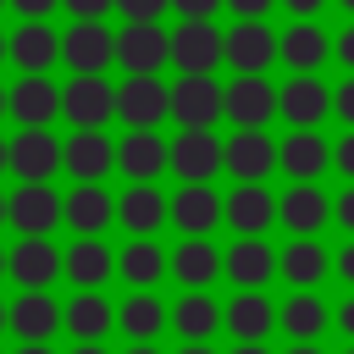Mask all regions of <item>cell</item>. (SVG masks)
I'll return each instance as SVG.
<instances>
[{
  "label": "cell",
  "mask_w": 354,
  "mask_h": 354,
  "mask_svg": "<svg viewBox=\"0 0 354 354\" xmlns=\"http://www.w3.org/2000/svg\"><path fill=\"white\" fill-rule=\"evenodd\" d=\"M227 116V83L216 72H177L171 83V122L177 127H216Z\"/></svg>",
  "instance_id": "6da1fadb"
},
{
  "label": "cell",
  "mask_w": 354,
  "mask_h": 354,
  "mask_svg": "<svg viewBox=\"0 0 354 354\" xmlns=\"http://www.w3.org/2000/svg\"><path fill=\"white\" fill-rule=\"evenodd\" d=\"M166 116H171V83H160V72H127L116 83V122L160 127Z\"/></svg>",
  "instance_id": "7a4b0ae2"
},
{
  "label": "cell",
  "mask_w": 354,
  "mask_h": 354,
  "mask_svg": "<svg viewBox=\"0 0 354 354\" xmlns=\"http://www.w3.org/2000/svg\"><path fill=\"white\" fill-rule=\"evenodd\" d=\"M61 116L72 127H105L116 116V88L105 72H72L61 83Z\"/></svg>",
  "instance_id": "3957f363"
},
{
  "label": "cell",
  "mask_w": 354,
  "mask_h": 354,
  "mask_svg": "<svg viewBox=\"0 0 354 354\" xmlns=\"http://www.w3.org/2000/svg\"><path fill=\"white\" fill-rule=\"evenodd\" d=\"M171 171L177 183H210L216 171H227V138H216V127H177Z\"/></svg>",
  "instance_id": "277c9868"
},
{
  "label": "cell",
  "mask_w": 354,
  "mask_h": 354,
  "mask_svg": "<svg viewBox=\"0 0 354 354\" xmlns=\"http://www.w3.org/2000/svg\"><path fill=\"white\" fill-rule=\"evenodd\" d=\"M277 116L288 127H321L332 116V88L321 83V72H288L277 83Z\"/></svg>",
  "instance_id": "5b68a950"
},
{
  "label": "cell",
  "mask_w": 354,
  "mask_h": 354,
  "mask_svg": "<svg viewBox=\"0 0 354 354\" xmlns=\"http://www.w3.org/2000/svg\"><path fill=\"white\" fill-rule=\"evenodd\" d=\"M116 171L127 183H155L160 171H171V138H160L155 127H127L116 138Z\"/></svg>",
  "instance_id": "8992f818"
},
{
  "label": "cell",
  "mask_w": 354,
  "mask_h": 354,
  "mask_svg": "<svg viewBox=\"0 0 354 354\" xmlns=\"http://www.w3.org/2000/svg\"><path fill=\"white\" fill-rule=\"evenodd\" d=\"M221 44H227V33H221L216 22L183 17V22L171 28V66H177V72H216V66H221Z\"/></svg>",
  "instance_id": "52a82bcc"
},
{
  "label": "cell",
  "mask_w": 354,
  "mask_h": 354,
  "mask_svg": "<svg viewBox=\"0 0 354 354\" xmlns=\"http://www.w3.org/2000/svg\"><path fill=\"white\" fill-rule=\"evenodd\" d=\"M111 166H116L111 133L105 127H72V138L61 144V171L72 183H100V177H111Z\"/></svg>",
  "instance_id": "ba28073f"
},
{
  "label": "cell",
  "mask_w": 354,
  "mask_h": 354,
  "mask_svg": "<svg viewBox=\"0 0 354 354\" xmlns=\"http://www.w3.org/2000/svg\"><path fill=\"white\" fill-rule=\"evenodd\" d=\"M227 221V194H216L210 183H183L171 194V227L183 238H210Z\"/></svg>",
  "instance_id": "9c48e42d"
},
{
  "label": "cell",
  "mask_w": 354,
  "mask_h": 354,
  "mask_svg": "<svg viewBox=\"0 0 354 354\" xmlns=\"http://www.w3.org/2000/svg\"><path fill=\"white\" fill-rule=\"evenodd\" d=\"M277 171H288V183H315L332 171V144L321 127H288V138H277Z\"/></svg>",
  "instance_id": "30bf717a"
},
{
  "label": "cell",
  "mask_w": 354,
  "mask_h": 354,
  "mask_svg": "<svg viewBox=\"0 0 354 354\" xmlns=\"http://www.w3.org/2000/svg\"><path fill=\"white\" fill-rule=\"evenodd\" d=\"M221 332L232 343H266L277 332V304L266 299V288H238L221 310Z\"/></svg>",
  "instance_id": "8fae6325"
},
{
  "label": "cell",
  "mask_w": 354,
  "mask_h": 354,
  "mask_svg": "<svg viewBox=\"0 0 354 354\" xmlns=\"http://www.w3.org/2000/svg\"><path fill=\"white\" fill-rule=\"evenodd\" d=\"M61 116V83L50 72H17L11 83V122L17 127H50Z\"/></svg>",
  "instance_id": "7c38bea8"
},
{
  "label": "cell",
  "mask_w": 354,
  "mask_h": 354,
  "mask_svg": "<svg viewBox=\"0 0 354 354\" xmlns=\"http://www.w3.org/2000/svg\"><path fill=\"white\" fill-rule=\"evenodd\" d=\"M277 116V83L266 72H232L227 83V122L232 127H266Z\"/></svg>",
  "instance_id": "4fadbf2b"
},
{
  "label": "cell",
  "mask_w": 354,
  "mask_h": 354,
  "mask_svg": "<svg viewBox=\"0 0 354 354\" xmlns=\"http://www.w3.org/2000/svg\"><path fill=\"white\" fill-rule=\"evenodd\" d=\"M116 66H127V72H160V66H171V33L160 22H127L116 33Z\"/></svg>",
  "instance_id": "5bb4252c"
},
{
  "label": "cell",
  "mask_w": 354,
  "mask_h": 354,
  "mask_svg": "<svg viewBox=\"0 0 354 354\" xmlns=\"http://www.w3.org/2000/svg\"><path fill=\"white\" fill-rule=\"evenodd\" d=\"M11 171H17V183H50L61 171V138L50 127H17V138H11Z\"/></svg>",
  "instance_id": "9a60e30c"
},
{
  "label": "cell",
  "mask_w": 354,
  "mask_h": 354,
  "mask_svg": "<svg viewBox=\"0 0 354 354\" xmlns=\"http://www.w3.org/2000/svg\"><path fill=\"white\" fill-rule=\"evenodd\" d=\"M11 227H17V238H50L61 227V194L50 183H17V194H11Z\"/></svg>",
  "instance_id": "2e32d148"
},
{
  "label": "cell",
  "mask_w": 354,
  "mask_h": 354,
  "mask_svg": "<svg viewBox=\"0 0 354 354\" xmlns=\"http://www.w3.org/2000/svg\"><path fill=\"white\" fill-rule=\"evenodd\" d=\"M221 66L232 72H271L277 66V33L266 22H232L221 44Z\"/></svg>",
  "instance_id": "e0dca14e"
},
{
  "label": "cell",
  "mask_w": 354,
  "mask_h": 354,
  "mask_svg": "<svg viewBox=\"0 0 354 354\" xmlns=\"http://www.w3.org/2000/svg\"><path fill=\"white\" fill-rule=\"evenodd\" d=\"M61 221H66L77 238H100V232L116 221V194L100 188V183H77L72 194H61Z\"/></svg>",
  "instance_id": "ac0fdd59"
},
{
  "label": "cell",
  "mask_w": 354,
  "mask_h": 354,
  "mask_svg": "<svg viewBox=\"0 0 354 354\" xmlns=\"http://www.w3.org/2000/svg\"><path fill=\"white\" fill-rule=\"evenodd\" d=\"M116 221L127 227V238H155L171 221V194H160L155 183H133L127 194H116Z\"/></svg>",
  "instance_id": "d6986e66"
},
{
  "label": "cell",
  "mask_w": 354,
  "mask_h": 354,
  "mask_svg": "<svg viewBox=\"0 0 354 354\" xmlns=\"http://www.w3.org/2000/svg\"><path fill=\"white\" fill-rule=\"evenodd\" d=\"M61 332V304L50 288H22L11 299V337L17 343H50Z\"/></svg>",
  "instance_id": "ffe728a7"
},
{
  "label": "cell",
  "mask_w": 354,
  "mask_h": 354,
  "mask_svg": "<svg viewBox=\"0 0 354 354\" xmlns=\"http://www.w3.org/2000/svg\"><path fill=\"white\" fill-rule=\"evenodd\" d=\"M332 326V310L315 288H293L282 304H277V332L288 343H321V332Z\"/></svg>",
  "instance_id": "44dd1931"
},
{
  "label": "cell",
  "mask_w": 354,
  "mask_h": 354,
  "mask_svg": "<svg viewBox=\"0 0 354 354\" xmlns=\"http://www.w3.org/2000/svg\"><path fill=\"white\" fill-rule=\"evenodd\" d=\"M61 61L72 72H105L116 61V33L105 22H72L61 33Z\"/></svg>",
  "instance_id": "7402d4cb"
},
{
  "label": "cell",
  "mask_w": 354,
  "mask_h": 354,
  "mask_svg": "<svg viewBox=\"0 0 354 354\" xmlns=\"http://www.w3.org/2000/svg\"><path fill=\"white\" fill-rule=\"evenodd\" d=\"M227 171L238 183H266L277 171V138L266 127H238L227 138Z\"/></svg>",
  "instance_id": "603a6c76"
},
{
  "label": "cell",
  "mask_w": 354,
  "mask_h": 354,
  "mask_svg": "<svg viewBox=\"0 0 354 354\" xmlns=\"http://www.w3.org/2000/svg\"><path fill=\"white\" fill-rule=\"evenodd\" d=\"M277 221H282L293 238H315V232L332 221V199H326L315 183H288V194H277Z\"/></svg>",
  "instance_id": "cb8c5ba5"
},
{
  "label": "cell",
  "mask_w": 354,
  "mask_h": 354,
  "mask_svg": "<svg viewBox=\"0 0 354 354\" xmlns=\"http://www.w3.org/2000/svg\"><path fill=\"white\" fill-rule=\"evenodd\" d=\"M6 277L17 288H50L61 277V249L50 238H17L6 249Z\"/></svg>",
  "instance_id": "d4e9b609"
},
{
  "label": "cell",
  "mask_w": 354,
  "mask_h": 354,
  "mask_svg": "<svg viewBox=\"0 0 354 354\" xmlns=\"http://www.w3.org/2000/svg\"><path fill=\"white\" fill-rule=\"evenodd\" d=\"M61 326H66V337H77V343H105V332L116 326V304H111L100 288H77V293L61 304Z\"/></svg>",
  "instance_id": "484cf974"
},
{
  "label": "cell",
  "mask_w": 354,
  "mask_h": 354,
  "mask_svg": "<svg viewBox=\"0 0 354 354\" xmlns=\"http://www.w3.org/2000/svg\"><path fill=\"white\" fill-rule=\"evenodd\" d=\"M326 55H332V33L321 22H288L277 33V61L288 72H321Z\"/></svg>",
  "instance_id": "4316f807"
},
{
  "label": "cell",
  "mask_w": 354,
  "mask_h": 354,
  "mask_svg": "<svg viewBox=\"0 0 354 354\" xmlns=\"http://www.w3.org/2000/svg\"><path fill=\"white\" fill-rule=\"evenodd\" d=\"M271 221H277V194L266 183H238L227 194V227L238 238H266Z\"/></svg>",
  "instance_id": "83f0119b"
},
{
  "label": "cell",
  "mask_w": 354,
  "mask_h": 354,
  "mask_svg": "<svg viewBox=\"0 0 354 354\" xmlns=\"http://www.w3.org/2000/svg\"><path fill=\"white\" fill-rule=\"evenodd\" d=\"M221 299H210V288H183V299L171 304V326L166 332H177L183 343H210L216 332H221Z\"/></svg>",
  "instance_id": "f1b7e54d"
},
{
  "label": "cell",
  "mask_w": 354,
  "mask_h": 354,
  "mask_svg": "<svg viewBox=\"0 0 354 354\" xmlns=\"http://www.w3.org/2000/svg\"><path fill=\"white\" fill-rule=\"evenodd\" d=\"M166 326H171V310H166L149 288H133V293L116 304V332H122L127 343H155Z\"/></svg>",
  "instance_id": "f546056e"
},
{
  "label": "cell",
  "mask_w": 354,
  "mask_h": 354,
  "mask_svg": "<svg viewBox=\"0 0 354 354\" xmlns=\"http://www.w3.org/2000/svg\"><path fill=\"white\" fill-rule=\"evenodd\" d=\"M61 277H66L72 288H105V282L116 277V254H111V243H100V238H77V243H66V254H61Z\"/></svg>",
  "instance_id": "4dcf8cb0"
},
{
  "label": "cell",
  "mask_w": 354,
  "mask_h": 354,
  "mask_svg": "<svg viewBox=\"0 0 354 354\" xmlns=\"http://www.w3.org/2000/svg\"><path fill=\"white\" fill-rule=\"evenodd\" d=\"M221 271H227V254L210 238H183L171 249V282L177 288H210Z\"/></svg>",
  "instance_id": "1f68e13d"
},
{
  "label": "cell",
  "mask_w": 354,
  "mask_h": 354,
  "mask_svg": "<svg viewBox=\"0 0 354 354\" xmlns=\"http://www.w3.org/2000/svg\"><path fill=\"white\" fill-rule=\"evenodd\" d=\"M326 271H332V254H326V243H315V238H293V243L277 249V277H282L288 288H321Z\"/></svg>",
  "instance_id": "d6a6232c"
},
{
  "label": "cell",
  "mask_w": 354,
  "mask_h": 354,
  "mask_svg": "<svg viewBox=\"0 0 354 354\" xmlns=\"http://www.w3.org/2000/svg\"><path fill=\"white\" fill-rule=\"evenodd\" d=\"M61 61V33L50 22H17L11 28V66L17 72H50Z\"/></svg>",
  "instance_id": "836d02e7"
},
{
  "label": "cell",
  "mask_w": 354,
  "mask_h": 354,
  "mask_svg": "<svg viewBox=\"0 0 354 354\" xmlns=\"http://www.w3.org/2000/svg\"><path fill=\"white\" fill-rule=\"evenodd\" d=\"M232 288H266L277 277V249L266 238H238L227 243V271H221Z\"/></svg>",
  "instance_id": "e575fe53"
},
{
  "label": "cell",
  "mask_w": 354,
  "mask_h": 354,
  "mask_svg": "<svg viewBox=\"0 0 354 354\" xmlns=\"http://www.w3.org/2000/svg\"><path fill=\"white\" fill-rule=\"evenodd\" d=\"M116 277H122L127 288H155L160 277H171V254H166L155 238H133V243H122V254H116Z\"/></svg>",
  "instance_id": "d590c367"
},
{
  "label": "cell",
  "mask_w": 354,
  "mask_h": 354,
  "mask_svg": "<svg viewBox=\"0 0 354 354\" xmlns=\"http://www.w3.org/2000/svg\"><path fill=\"white\" fill-rule=\"evenodd\" d=\"M116 11L127 22H160V11H171V0H116Z\"/></svg>",
  "instance_id": "8d00e7d4"
},
{
  "label": "cell",
  "mask_w": 354,
  "mask_h": 354,
  "mask_svg": "<svg viewBox=\"0 0 354 354\" xmlns=\"http://www.w3.org/2000/svg\"><path fill=\"white\" fill-rule=\"evenodd\" d=\"M332 116H337L343 127H354V72H348V77L332 88Z\"/></svg>",
  "instance_id": "74e56055"
},
{
  "label": "cell",
  "mask_w": 354,
  "mask_h": 354,
  "mask_svg": "<svg viewBox=\"0 0 354 354\" xmlns=\"http://www.w3.org/2000/svg\"><path fill=\"white\" fill-rule=\"evenodd\" d=\"M61 6L72 11V22H100V17L116 11V0H61Z\"/></svg>",
  "instance_id": "f35d334b"
},
{
  "label": "cell",
  "mask_w": 354,
  "mask_h": 354,
  "mask_svg": "<svg viewBox=\"0 0 354 354\" xmlns=\"http://www.w3.org/2000/svg\"><path fill=\"white\" fill-rule=\"evenodd\" d=\"M271 6H277V0H227V11H232L238 22H266Z\"/></svg>",
  "instance_id": "ab89813d"
},
{
  "label": "cell",
  "mask_w": 354,
  "mask_h": 354,
  "mask_svg": "<svg viewBox=\"0 0 354 354\" xmlns=\"http://www.w3.org/2000/svg\"><path fill=\"white\" fill-rule=\"evenodd\" d=\"M11 11L22 22H50V11H61V0H11Z\"/></svg>",
  "instance_id": "60d3db41"
},
{
  "label": "cell",
  "mask_w": 354,
  "mask_h": 354,
  "mask_svg": "<svg viewBox=\"0 0 354 354\" xmlns=\"http://www.w3.org/2000/svg\"><path fill=\"white\" fill-rule=\"evenodd\" d=\"M332 55H337V66L354 72V22H343V28L332 33Z\"/></svg>",
  "instance_id": "b9f144b4"
},
{
  "label": "cell",
  "mask_w": 354,
  "mask_h": 354,
  "mask_svg": "<svg viewBox=\"0 0 354 354\" xmlns=\"http://www.w3.org/2000/svg\"><path fill=\"white\" fill-rule=\"evenodd\" d=\"M332 221H337V227H343V232L354 238V183H348V188H343V194L332 199Z\"/></svg>",
  "instance_id": "7bdbcfd3"
},
{
  "label": "cell",
  "mask_w": 354,
  "mask_h": 354,
  "mask_svg": "<svg viewBox=\"0 0 354 354\" xmlns=\"http://www.w3.org/2000/svg\"><path fill=\"white\" fill-rule=\"evenodd\" d=\"M277 6H282V11L293 17V22H315V17H321V11L332 6V0H277Z\"/></svg>",
  "instance_id": "ee69618b"
},
{
  "label": "cell",
  "mask_w": 354,
  "mask_h": 354,
  "mask_svg": "<svg viewBox=\"0 0 354 354\" xmlns=\"http://www.w3.org/2000/svg\"><path fill=\"white\" fill-rule=\"evenodd\" d=\"M332 166H337V171H343V177L354 183V127H348V133H343V138L332 144Z\"/></svg>",
  "instance_id": "f6af8a7d"
},
{
  "label": "cell",
  "mask_w": 354,
  "mask_h": 354,
  "mask_svg": "<svg viewBox=\"0 0 354 354\" xmlns=\"http://www.w3.org/2000/svg\"><path fill=\"white\" fill-rule=\"evenodd\" d=\"M171 11H177V17H205V22H210L216 11H227V0H171Z\"/></svg>",
  "instance_id": "bcb514c9"
},
{
  "label": "cell",
  "mask_w": 354,
  "mask_h": 354,
  "mask_svg": "<svg viewBox=\"0 0 354 354\" xmlns=\"http://www.w3.org/2000/svg\"><path fill=\"white\" fill-rule=\"evenodd\" d=\"M332 271H337V282H343V288H354V238L332 254Z\"/></svg>",
  "instance_id": "7dc6e473"
},
{
  "label": "cell",
  "mask_w": 354,
  "mask_h": 354,
  "mask_svg": "<svg viewBox=\"0 0 354 354\" xmlns=\"http://www.w3.org/2000/svg\"><path fill=\"white\" fill-rule=\"evenodd\" d=\"M332 326L354 343V288H348V299H337V310H332Z\"/></svg>",
  "instance_id": "c3c4849f"
},
{
  "label": "cell",
  "mask_w": 354,
  "mask_h": 354,
  "mask_svg": "<svg viewBox=\"0 0 354 354\" xmlns=\"http://www.w3.org/2000/svg\"><path fill=\"white\" fill-rule=\"evenodd\" d=\"M282 354H326V348H321V343H288Z\"/></svg>",
  "instance_id": "681fc988"
},
{
  "label": "cell",
  "mask_w": 354,
  "mask_h": 354,
  "mask_svg": "<svg viewBox=\"0 0 354 354\" xmlns=\"http://www.w3.org/2000/svg\"><path fill=\"white\" fill-rule=\"evenodd\" d=\"M17 354H55L50 343H17Z\"/></svg>",
  "instance_id": "f907efd6"
},
{
  "label": "cell",
  "mask_w": 354,
  "mask_h": 354,
  "mask_svg": "<svg viewBox=\"0 0 354 354\" xmlns=\"http://www.w3.org/2000/svg\"><path fill=\"white\" fill-rule=\"evenodd\" d=\"M72 354H111V348H105V343H77Z\"/></svg>",
  "instance_id": "816d5d0a"
},
{
  "label": "cell",
  "mask_w": 354,
  "mask_h": 354,
  "mask_svg": "<svg viewBox=\"0 0 354 354\" xmlns=\"http://www.w3.org/2000/svg\"><path fill=\"white\" fill-rule=\"evenodd\" d=\"M177 354H216V348H210V343H183Z\"/></svg>",
  "instance_id": "f5cc1de1"
},
{
  "label": "cell",
  "mask_w": 354,
  "mask_h": 354,
  "mask_svg": "<svg viewBox=\"0 0 354 354\" xmlns=\"http://www.w3.org/2000/svg\"><path fill=\"white\" fill-rule=\"evenodd\" d=\"M232 354H271V348H266V343H238Z\"/></svg>",
  "instance_id": "db71d44e"
},
{
  "label": "cell",
  "mask_w": 354,
  "mask_h": 354,
  "mask_svg": "<svg viewBox=\"0 0 354 354\" xmlns=\"http://www.w3.org/2000/svg\"><path fill=\"white\" fill-rule=\"evenodd\" d=\"M122 354H160V348H155V343H127Z\"/></svg>",
  "instance_id": "11a10c76"
},
{
  "label": "cell",
  "mask_w": 354,
  "mask_h": 354,
  "mask_svg": "<svg viewBox=\"0 0 354 354\" xmlns=\"http://www.w3.org/2000/svg\"><path fill=\"white\" fill-rule=\"evenodd\" d=\"M0 171H11V138H0Z\"/></svg>",
  "instance_id": "9f6ffc18"
},
{
  "label": "cell",
  "mask_w": 354,
  "mask_h": 354,
  "mask_svg": "<svg viewBox=\"0 0 354 354\" xmlns=\"http://www.w3.org/2000/svg\"><path fill=\"white\" fill-rule=\"evenodd\" d=\"M6 332H11V304L0 299V337H6Z\"/></svg>",
  "instance_id": "6f0895ef"
},
{
  "label": "cell",
  "mask_w": 354,
  "mask_h": 354,
  "mask_svg": "<svg viewBox=\"0 0 354 354\" xmlns=\"http://www.w3.org/2000/svg\"><path fill=\"white\" fill-rule=\"evenodd\" d=\"M11 61V33H0V66Z\"/></svg>",
  "instance_id": "680465c9"
},
{
  "label": "cell",
  "mask_w": 354,
  "mask_h": 354,
  "mask_svg": "<svg viewBox=\"0 0 354 354\" xmlns=\"http://www.w3.org/2000/svg\"><path fill=\"white\" fill-rule=\"evenodd\" d=\"M11 221V194H0V227Z\"/></svg>",
  "instance_id": "91938a15"
},
{
  "label": "cell",
  "mask_w": 354,
  "mask_h": 354,
  "mask_svg": "<svg viewBox=\"0 0 354 354\" xmlns=\"http://www.w3.org/2000/svg\"><path fill=\"white\" fill-rule=\"evenodd\" d=\"M0 116H11V88L0 83Z\"/></svg>",
  "instance_id": "94428289"
},
{
  "label": "cell",
  "mask_w": 354,
  "mask_h": 354,
  "mask_svg": "<svg viewBox=\"0 0 354 354\" xmlns=\"http://www.w3.org/2000/svg\"><path fill=\"white\" fill-rule=\"evenodd\" d=\"M337 11H343V17H348V22H354V0H337Z\"/></svg>",
  "instance_id": "6125c7cd"
},
{
  "label": "cell",
  "mask_w": 354,
  "mask_h": 354,
  "mask_svg": "<svg viewBox=\"0 0 354 354\" xmlns=\"http://www.w3.org/2000/svg\"><path fill=\"white\" fill-rule=\"evenodd\" d=\"M0 282H6V249H0Z\"/></svg>",
  "instance_id": "be15d7a7"
},
{
  "label": "cell",
  "mask_w": 354,
  "mask_h": 354,
  "mask_svg": "<svg viewBox=\"0 0 354 354\" xmlns=\"http://www.w3.org/2000/svg\"><path fill=\"white\" fill-rule=\"evenodd\" d=\"M343 354H354V343H348V348H343Z\"/></svg>",
  "instance_id": "e7e4bbea"
},
{
  "label": "cell",
  "mask_w": 354,
  "mask_h": 354,
  "mask_svg": "<svg viewBox=\"0 0 354 354\" xmlns=\"http://www.w3.org/2000/svg\"><path fill=\"white\" fill-rule=\"evenodd\" d=\"M6 6H11V0H0V11H6Z\"/></svg>",
  "instance_id": "03108f58"
}]
</instances>
